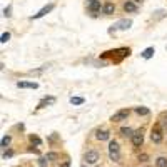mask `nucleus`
Masks as SVG:
<instances>
[{"label":"nucleus","instance_id":"nucleus-11","mask_svg":"<svg viewBox=\"0 0 167 167\" xmlns=\"http://www.w3.org/2000/svg\"><path fill=\"white\" fill-rule=\"evenodd\" d=\"M50 10H53V3H48V5H47V7H43V8H42V10H40V12H38V13H35V15H33L32 18H42L43 15H47V13H48V12H50Z\"/></svg>","mask_w":167,"mask_h":167},{"label":"nucleus","instance_id":"nucleus-22","mask_svg":"<svg viewBox=\"0 0 167 167\" xmlns=\"http://www.w3.org/2000/svg\"><path fill=\"white\" fill-rule=\"evenodd\" d=\"M8 40H10V33H8V32H3L2 37H0V42H2V43H7Z\"/></svg>","mask_w":167,"mask_h":167},{"label":"nucleus","instance_id":"nucleus-17","mask_svg":"<svg viewBox=\"0 0 167 167\" xmlns=\"http://www.w3.org/2000/svg\"><path fill=\"white\" fill-rule=\"evenodd\" d=\"M120 134L124 135V137H132V135H134V130H132L130 127H122V129H120Z\"/></svg>","mask_w":167,"mask_h":167},{"label":"nucleus","instance_id":"nucleus-1","mask_svg":"<svg viewBox=\"0 0 167 167\" xmlns=\"http://www.w3.org/2000/svg\"><path fill=\"white\" fill-rule=\"evenodd\" d=\"M162 139H164V125L160 122H155L154 127H152V132H150V140L154 144H160Z\"/></svg>","mask_w":167,"mask_h":167},{"label":"nucleus","instance_id":"nucleus-18","mask_svg":"<svg viewBox=\"0 0 167 167\" xmlns=\"http://www.w3.org/2000/svg\"><path fill=\"white\" fill-rule=\"evenodd\" d=\"M12 137L10 135H3L2 140H0V145H2V149H5V147H8V144H10Z\"/></svg>","mask_w":167,"mask_h":167},{"label":"nucleus","instance_id":"nucleus-28","mask_svg":"<svg viewBox=\"0 0 167 167\" xmlns=\"http://www.w3.org/2000/svg\"><path fill=\"white\" fill-rule=\"evenodd\" d=\"M12 155V150H8V152H5V154H3V157H10Z\"/></svg>","mask_w":167,"mask_h":167},{"label":"nucleus","instance_id":"nucleus-21","mask_svg":"<svg viewBox=\"0 0 167 167\" xmlns=\"http://www.w3.org/2000/svg\"><path fill=\"white\" fill-rule=\"evenodd\" d=\"M45 159L50 162V160H55V159H58V154L57 152H47L45 154Z\"/></svg>","mask_w":167,"mask_h":167},{"label":"nucleus","instance_id":"nucleus-6","mask_svg":"<svg viewBox=\"0 0 167 167\" xmlns=\"http://www.w3.org/2000/svg\"><path fill=\"white\" fill-rule=\"evenodd\" d=\"M130 140H132V145L134 147H140L144 144V134H142L140 130H137V132H134V135L130 137Z\"/></svg>","mask_w":167,"mask_h":167},{"label":"nucleus","instance_id":"nucleus-23","mask_svg":"<svg viewBox=\"0 0 167 167\" xmlns=\"http://www.w3.org/2000/svg\"><path fill=\"white\" fill-rule=\"evenodd\" d=\"M47 159H45V157H42V159H38V165H40V167H45L47 165Z\"/></svg>","mask_w":167,"mask_h":167},{"label":"nucleus","instance_id":"nucleus-24","mask_svg":"<svg viewBox=\"0 0 167 167\" xmlns=\"http://www.w3.org/2000/svg\"><path fill=\"white\" fill-rule=\"evenodd\" d=\"M160 119H162V120H160V124L164 125V127H167V114H162Z\"/></svg>","mask_w":167,"mask_h":167},{"label":"nucleus","instance_id":"nucleus-2","mask_svg":"<svg viewBox=\"0 0 167 167\" xmlns=\"http://www.w3.org/2000/svg\"><path fill=\"white\" fill-rule=\"evenodd\" d=\"M109 157L112 162H119L120 160V147L117 140H110L109 142Z\"/></svg>","mask_w":167,"mask_h":167},{"label":"nucleus","instance_id":"nucleus-30","mask_svg":"<svg viewBox=\"0 0 167 167\" xmlns=\"http://www.w3.org/2000/svg\"><path fill=\"white\" fill-rule=\"evenodd\" d=\"M87 2H89V3H92V2H95V0H87Z\"/></svg>","mask_w":167,"mask_h":167},{"label":"nucleus","instance_id":"nucleus-29","mask_svg":"<svg viewBox=\"0 0 167 167\" xmlns=\"http://www.w3.org/2000/svg\"><path fill=\"white\" fill-rule=\"evenodd\" d=\"M134 2H135V3H140V2H142V0H134Z\"/></svg>","mask_w":167,"mask_h":167},{"label":"nucleus","instance_id":"nucleus-7","mask_svg":"<svg viewBox=\"0 0 167 167\" xmlns=\"http://www.w3.org/2000/svg\"><path fill=\"white\" fill-rule=\"evenodd\" d=\"M89 12L92 13V15H97V13H100L102 12V8H104V5L100 3V0H95V2H92V3H89Z\"/></svg>","mask_w":167,"mask_h":167},{"label":"nucleus","instance_id":"nucleus-27","mask_svg":"<svg viewBox=\"0 0 167 167\" xmlns=\"http://www.w3.org/2000/svg\"><path fill=\"white\" fill-rule=\"evenodd\" d=\"M3 15H5V17H10V7H7L5 10H3Z\"/></svg>","mask_w":167,"mask_h":167},{"label":"nucleus","instance_id":"nucleus-4","mask_svg":"<svg viewBox=\"0 0 167 167\" xmlns=\"http://www.w3.org/2000/svg\"><path fill=\"white\" fill-rule=\"evenodd\" d=\"M130 25H132V20H130V18H122V20L115 22L114 25L109 28V33H114L115 30H129Z\"/></svg>","mask_w":167,"mask_h":167},{"label":"nucleus","instance_id":"nucleus-3","mask_svg":"<svg viewBox=\"0 0 167 167\" xmlns=\"http://www.w3.org/2000/svg\"><path fill=\"white\" fill-rule=\"evenodd\" d=\"M99 160H100V154H99V150H95V149H90V150H87L85 154H84V162H85V164L94 165Z\"/></svg>","mask_w":167,"mask_h":167},{"label":"nucleus","instance_id":"nucleus-16","mask_svg":"<svg viewBox=\"0 0 167 167\" xmlns=\"http://www.w3.org/2000/svg\"><path fill=\"white\" fill-rule=\"evenodd\" d=\"M155 167H167V157H157Z\"/></svg>","mask_w":167,"mask_h":167},{"label":"nucleus","instance_id":"nucleus-10","mask_svg":"<svg viewBox=\"0 0 167 167\" xmlns=\"http://www.w3.org/2000/svg\"><path fill=\"white\" fill-rule=\"evenodd\" d=\"M95 137H97V140H109L110 139V132L109 130H104V129H99L95 132Z\"/></svg>","mask_w":167,"mask_h":167},{"label":"nucleus","instance_id":"nucleus-14","mask_svg":"<svg viewBox=\"0 0 167 167\" xmlns=\"http://www.w3.org/2000/svg\"><path fill=\"white\" fill-rule=\"evenodd\" d=\"M154 53H155V50H154V47H147V48H145V50H144V52H142V57H144V58H150L152 55H154Z\"/></svg>","mask_w":167,"mask_h":167},{"label":"nucleus","instance_id":"nucleus-15","mask_svg":"<svg viewBox=\"0 0 167 167\" xmlns=\"http://www.w3.org/2000/svg\"><path fill=\"white\" fill-rule=\"evenodd\" d=\"M135 114L137 115H149L150 110L147 109V107H135Z\"/></svg>","mask_w":167,"mask_h":167},{"label":"nucleus","instance_id":"nucleus-20","mask_svg":"<svg viewBox=\"0 0 167 167\" xmlns=\"http://www.w3.org/2000/svg\"><path fill=\"white\" fill-rule=\"evenodd\" d=\"M28 139H30V142H32V144H35V145H42V140H40V137H37L35 134H30V137H28Z\"/></svg>","mask_w":167,"mask_h":167},{"label":"nucleus","instance_id":"nucleus-12","mask_svg":"<svg viewBox=\"0 0 167 167\" xmlns=\"http://www.w3.org/2000/svg\"><path fill=\"white\" fill-rule=\"evenodd\" d=\"M18 89H37L38 84L37 82H17Z\"/></svg>","mask_w":167,"mask_h":167},{"label":"nucleus","instance_id":"nucleus-5","mask_svg":"<svg viewBox=\"0 0 167 167\" xmlns=\"http://www.w3.org/2000/svg\"><path fill=\"white\" fill-rule=\"evenodd\" d=\"M129 114H130V110H129V109H120V110H117L115 114L110 117V120H112V122H115V124H119V122H122V120H127Z\"/></svg>","mask_w":167,"mask_h":167},{"label":"nucleus","instance_id":"nucleus-13","mask_svg":"<svg viewBox=\"0 0 167 167\" xmlns=\"http://www.w3.org/2000/svg\"><path fill=\"white\" fill-rule=\"evenodd\" d=\"M53 102H55V97H43V99L40 100V104H38L37 109H43L45 105H52Z\"/></svg>","mask_w":167,"mask_h":167},{"label":"nucleus","instance_id":"nucleus-19","mask_svg":"<svg viewBox=\"0 0 167 167\" xmlns=\"http://www.w3.org/2000/svg\"><path fill=\"white\" fill-rule=\"evenodd\" d=\"M84 102H85L84 97H70V104H73V105H82Z\"/></svg>","mask_w":167,"mask_h":167},{"label":"nucleus","instance_id":"nucleus-8","mask_svg":"<svg viewBox=\"0 0 167 167\" xmlns=\"http://www.w3.org/2000/svg\"><path fill=\"white\" fill-rule=\"evenodd\" d=\"M115 12V3L114 2H105L104 3V8H102V13H104V15H112V13Z\"/></svg>","mask_w":167,"mask_h":167},{"label":"nucleus","instance_id":"nucleus-25","mask_svg":"<svg viewBox=\"0 0 167 167\" xmlns=\"http://www.w3.org/2000/svg\"><path fill=\"white\" fill-rule=\"evenodd\" d=\"M147 159H149V155H147V154H139V160L147 162Z\"/></svg>","mask_w":167,"mask_h":167},{"label":"nucleus","instance_id":"nucleus-31","mask_svg":"<svg viewBox=\"0 0 167 167\" xmlns=\"http://www.w3.org/2000/svg\"><path fill=\"white\" fill-rule=\"evenodd\" d=\"M80 167H87V165H85V164H82V165H80Z\"/></svg>","mask_w":167,"mask_h":167},{"label":"nucleus","instance_id":"nucleus-26","mask_svg":"<svg viewBox=\"0 0 167 167\" xmlns=\"http://www.w3.org/2000/svg\"><path fill=\"white\" fill-rule=\"evenodd\" d=\"M60 167H70V160H63L60 164Z\"/></svg>","mask_w":167,"mask_h":167},{"label":"nucleus","instance_id":"nucleus-9","mask_svg":"<svg viewBox=\"0 0 167 167\" xmlns=\"http://www.w3.org/2000/svg\"><path fill=\"white\" fill-rule=\"evenodd\" d=\"M135 10H137V3L134 2V0H125V2H124V12L132 13Z\"/></svg>","mask_w":167,"mask_h":167}]
</instances>
